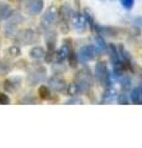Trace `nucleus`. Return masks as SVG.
Masks as SVG:
<instances>
[{"label": "nucleus", "mask_w": 142, "mask_h": 148, "mask_svg": "<svg viewBox=\"0 0 142 148\" xmlns=\"http://www.w3.org/2000/svg\"><path fill=\"white\" fill-rule=\"evenodd\" d=\"M115 99V90L111 89V86L106 88V90L104 91V94L102 96V103H110Z\"/></svg>", "instance_id": "4468645a"}, {"label": "nucleus", "mask_w": 142, "mask_h": 148, "mask_svg": "<svg viewBox=\"0 0 142 148\" xmlns=\"http://www.w3.org/2000/svg\"><path fill=\"white\" fill-rule=\"evenodd\" d=\"M109 56H110V59H111L113 63H115L116 61L120 59V53H119V51L116 49L115 45H113V43L109 45Z\"/></svg>", "instance_id": "dca6fc26"}, {"label": "nucleus", "mask_w": 142, "mask_h": 148, "mask_svg": "<svg viewBox=\"0 0 142 148\" xmlns=\"http://www.w3.org/2000/svg\"><path fill=\"white\" fill-rule=\"evenodd\" d=\"M140 21H142V18H140Z\"/></svg>", "instance_id": "cd10ccee"}, {"label": "nucleus", "mask_w": 142, "mask_h": 148, "mask_svg": "<svg viewBox=\"0 0 142 148\" xmlns=\"http://www.w3.org/2000/svg\"><path fill=\"white\" fill-rule=\"evenodd\" d=\"M57 17H58L57 9L54 6H49L47 10H46V12L42 15V17H41V27L45 30H49L54 25Z\"/></svg>", "instance_id": "7ed1b4c3"}, {"label": "nucleus", "mask_w": 142, "mask_h": 148, "mask_svg": "<svg viewBox=\"0 0 142 148\" xmlns=\"http://www.w3.org/2000/svg\"><path fill=\"white\" fill-rule=\"evenodd\" d=\"M117 104H129V98L126 96V94H120L117 96Z\"/></svg>", "instance_id": "393cba45"}, {"label": "nucleus", "mask_w": 142, "mask_h": 148, "mask_svg": "<svg viewBox=\"0 0 142 148\" xmlns=\"http://www.w3.org/2000/svg\"><path fill=\"white\" fill-rule=\"evenodd\" d=\"M94 37H95V42H97V45H95V46L99 48V51H104V49L108 48V45H106V42H105V40L103 38L102 35L95 34Z\"/></svg>", "instance_id": "6ab92c4d"}, {"label": "nucleus", "mask_w": 142, "mask_h": 148, "mask_svg": "<svg viewBox=\"0 0 142 148\" xmlns=\"http://www.w3.org/2000/svg\"><path fill=\"white\" fill-rule=\"evenodd\" d=\"M72 12H73V9L69 4H63L58 10V16L61 17L62 22H66L67 24V21L69 20L71 16H72Z\"/></svg>", "instance_id": "9d476101"}, {"label": "nucleus", "mask_w": 142, "mask_h": 148, "mask_svg": "<svg viewBox=\"0 0 142 148\" xmlns=\"http://www.w3.org/2000/svg\"><path fill=\"white\" fill-rule=\"evenodd\" d=\"M17 42L21 45H32L37 41V34L32 29H26L24 31H21L19 36H17Z\"/></svg>", "instance_id": "39448f33"}, {"label": "nucleus", "mask_w": 142, "mask_h": 148, "mask_svg": "<svg viewBox=\"0 0 142 148\" xmlns=\"http://www.w3.org/2000/svg\"><path fill=\"white\" fill-rule=\"evenodd\" d=\"M67 61H68V63H69V66L71 67H77V63H78V57H77V54L73 52V49H71L69 51V53H68V56H67Z\"/></svg>", "instance_id": "aec40b11"}, {"label": "nucleus", "mask_w": 142, "mask_h": 148, "mask_svg": "<svg viewBox=\"0 0 142 148\" xmlns=\"http://www.w3.org/2000/svg\"><path fill=\"white\" fill-rule=\"evenodd\" d=\"M130 98L135 104H139V105L142 104V83L132 89Z\"/></svg>", "instance_id": "9b49d317"}, {"label": "nucleus", "mask_w": 142, "mask_h": 148, "mask_svg": "<svg viewBox=\"0 0 142 148\" xmlns=\"http://www.w3.org/2000/svg\"><path fill=\"white\" fill-rule=\"evenodd\" d=\"M19 83H20V80H17L15 83V78H12V79H6L5 82H4V88H5L6 91L12 92L19 88Z\"/></svg>", "instance_id": "ddd939ff"}, {"label": "nucleus", "mask_w": 142, "mask_h": 148, "mask_svg": "<svg viewBox=\"0 0 142 148\" xmlns=\"http://www.w3.org/2000/svg\"><path fill=\"white\" fill-rule=\"evenodd\" d=\"M38 94H40V98L43 100L51 99V91H49V88L46 85H41L38 88Z\"/></svg>", "instance_id": "a211bd4d"}, {"label": "nucleus", "mask_w": 142, "mask_h": 148, "mask_svg": "<svg viewBox=\"0 0 142 148\" xmlns=\"http://www.w3.org/2000/svg\"><path fill=\"white\" fill-rule=\"evenodd\" d=\"M48 84H49V88H51L52 90L57 91V92H64V91H66V88H67L66 80L63 79L62 77L57 75V74L49 78Z\"/></svg>", "instance_id": "6e6552de"}, {"label": "nucleus", "mask_w": 142, "mask_h": 148, "mask_svg": "<svg viewBox=\"0 0 142 148\" xmlns=\"http://www.w3.org/2000/svg\"><path fill=\"white\" fill-rule=\"evenodd\" d=\"M45 49L42 47H40V46H36V47H34L30 51V56H31V58H34V59H41V58H43L45 57Z\"/></svg>", "instance_id": "2eb2a0df"}, {"label": "nucleus", "mask_w": 142, "mask_h": 148, "mask_svg": "<svg viewBox=\"0 0 142 148\" xmlns=\"http://www.w3.org/2000/svg\"><path fill=\"white\" fill-rule=\"evenodd\" d=\"M99 52V48L94 45H88V46H84L82 47L79 51H78V54L77 57L80 59L82 62H88L91 61V59L95 58V56H98Z\"/></svg>", "instance_id": "20e7f679"}, {"label": "nucleus", "mask_w": 142, "mask_h": 148, "mask_svg": "<svg viewBox=\"0 0 142 148\" xmlns=\"http://www.w3.org/2000/svg\"><path fill=\"white\" fill-rule=\"evenodd\" d=\"M66 92H67V95H69V96H78L82 92V90L79 89V86H78L75 83H73V84H69L66 88Z\"/></svg>", "instance_id": "f3484780"}, {"label": "nucleus", "mask_w": 142, "mask_h": 148, "mask_svg": "<svg viewBox=\"0 0 142 148\" xmlns=\"http://www.w3.org/2000/svg\"><path fill=\"white\" fill-rule=\"evenodd\" d=\"M94 77L97 82L100 85L103 86H111V79H110V73L109 69L106 67V63L105 62H98L97 66H95V71H94Z\"/></svg>", "instance_id": "f257e3e1"}, {"label": "nucleus", "mask_w": 142, "mask_h": 148, "mask_svg": "<svg viewBox=\"0 0 142 148\" xmlns=\"http://www.w3.org/2000/svg\"><path fill=\"white\" fill-rule=\"evenodd\" d=\"M12 9L10 5H8L6 3H0V21L8 20L12 14Z\"/></svg>", "instance_id": "f8f14e48"}, {"label": "nucleus", "mask_w": 142, "mask_h": 148, "mask_svg": "<svg viewBox=\"0 0 142 148\" xmlns=\"http://www.w3.org/2000/svg\"><path fill=\"white\" fill-rule=\"evenodd\" d=\"M45 79H46V69L43 67L35 68L34 71L29 74V77H27V82H29L30 85L40 84V83L45 82Z\"/></svg>", "instance_id": "0eeeda50"}, {"label": "nucleus", "mask_w": 142, "mask_h": 148, "mask_svg": "<svg viewBox=\"0 0 142 148\" xmlns=\"http://www.w3.org/2000/svg\"><path fill=\"white\" fill-rule=\"evenodd\" d=\"M134 3H135V0H121L122 6L125 9H127V10H130V9L134 6Z\"/></svg>", "instance_id": "b1692460"}, {"label": "nucleus", "mask_w": 142, "mask_h": 148, "mask_svg": "<svg viewBox=\"0 0 142 148\" xmlns=\"http://www.w3.org/2000/svg\"><path fill=\"white\" fill-rule=\"evenodd\" d=\"M69 20L72 21V25L73 27H74V30L78 31V32H83L85 30V27H86V18L85 16L83 15V14H80L79 11H74L73 10L72 12V16Z\"/></svg>", "instance_id": "423d86ee"}, {"label": "nucleus", "mask_w": 142, "mask_h": 148, "mask_svg": "<svg viewBox=\"0 0 142 148\" xmlns=\"http://www.w3.org/2000/svg\"><path fill=\"white\" fill-rule=\"evenodd\" d=\"M74 83L79 86V89L82 91H85L88 92L90 90V88L93 86V77L89 72L88 68H84L83 71H80L79 73L75 75V79H74Z\"/></svg>", "instance_id": "f03ea898"}, {"label": "nucleus", "mask_w": 142, "mask_h": 148, "mask_svg": "<svg viewBox=\"0 0 142 148\" xmlns=\"http://www.w3.org/2000/svg\"><path fill=\"white\" fill-rule=\"evenodd\" d=\"M130 86H131V78L126 77V75H122V89L126 91Z\"/></svg>", "instance_id": "5701e85b"}, {"label": "nucleus", "mask_w": 142, "mask_h": 148, "mask_svg": "<svg viewBox=\"0 0 142 148\" xmlns=\"http://www.w3.org/2000/svg\"><path fill=\"white\" fill-rule=\"evenodd\" d=\"M19 1H27V0H19Z\"/></svg>", "instance_id": "bb28decb"}, {"label": "nucleus", "mask_w": 142, "mask_h": 148, "mask_svg": "<svg viewBox=\"0 0 142 148\" xmlns=\"http://www.w3.org/2000/svg\"><path fill=\"white\" fill-rule=\"evenodd\" d=\"M43 9V0H31L27 4V11L31 15H37Z\"/></svg>", "instance_id": "1a4fd4ad"}, {"label": "nucleus", "mask_w": 142, "mask_h": 148, "mask_svg": "<svg viewBox=\"0 0 142 148\" xmlns=\"http://www.w3.org/2000/svg\"><path fill=\"white\" fill-rule=\"evenodd\" d=\"M9 103H10V98L6 94H4V92H0V104L6 105Z\"/></svg>", "instance_id": "a878e982"}, {"label": "nucleus", "mask_w": 142, "mask_h": 148, "mask_svg": "<svg viewBox=\"0 0 142 148\" xmlns=\"http://www.w3.org/2000/svg\"><path fill=\"white\" fill-rule=\"evenodd\" d=\"M8 54H10L11 57H19L21 54V49L17 46H11V47L8 48Z\"/></svg>", "instance_id": "412c9836"}, {"label": "nucleus", "mask_w": 142, "mask_h": 148, "mask_svg": "<svg viewBox=\"0 0 142 148\" xmlns=\"http://www.w3.org/2000/svg\"><path fill=\"white\" fill-rule=\"evenodd\" d=\"M10 71V66L6 62H0V75H5Z\"/></svg>", "instance_id": "4be33fe9"}]
</instances>
